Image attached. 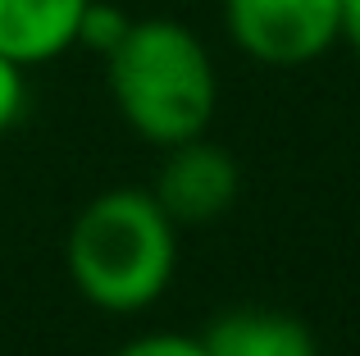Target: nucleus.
<instances>
[{
    "label": "nucleus",
    "mask_w": 360,
    "mask_h": 356,
    "mask_svg": "<svg viewBox=\"0 0 360 356\" xmlns=\"http://www.w3.org/2000/svg\"><path fill=\"white\" fill-rule=\"evenodd\" d=\"M87 0H0V55L14 64H46L78 46Z\"/></svg>",
    "instance_id": "obj_5"
},
{
    "label": "nucleus",
    "mask_w": 360,
    "mask_h": 356,
    "mask_svg": "<svg viewBox=\"0 0 360 356\" xmlns=\"http://www.w3.org/2000/svg\"><path fill=\"white\" fill-rule=\"evenodd\" d=\"M115 356H210L201 338L192 333H169V329H155V333H141V338H128Z\"/></svg>",
    "instance_id": "obj_8"
},
{
    "label": "nucleus",
    "mask_w": 360,
    "mask_h": 356,
    "mask_svg": "<svg viewBox=\"0 0 360 356\" xmlns=\"http://www.w3.org/2000/svg\"><path fill=\"white\" fill-rule=\"evenodd\" d=\"M150 192L174 224H205L233 210L242 192V170L233 151H224L219 142H205L201 133L192 142L165 146V165H160Z\"/></svg>",
    "instance_id": "obj_4"
},
{
    "label": "nucleus",
    "mask_w": 360,
    "mask_h": 356,
    "mask_svg": "<svg viewBox=\"0 0 360 356\" xmlns=\"http://www.w3.org/2000/svg\"><path fill=\"white\" fill-rule=\"evenodd\" d=\"M69 279L96 311L132 315L165 297L178 269V224L146 187L91 196L64 238Z\"/></svg>",
    "instance_id": "obj_1"
},
{
    "label": "nucleus",
    "mask_w": 360,
    "mask_h": 356,
    "mask_svg": "<svg viewBox=\"0 0 360 356\" xmlns=\"http://www.w3.org/2000/svg\"><path fill=\"white\" fill-rule=\"evenodd\" d=\"M229 37L242 55L297 69L342 42V0H224Z\"/></svg>",
    "instance_id": "obj_3"
},
{
    "label": "nucleus",
    "mask_w": 360,
    "mask_h": 356,
    "mask_svg": "<svg viewBox=\"0 0 360 356\" xmlns=\"http://www.w3.org/2000/svg\"><path fill=\"white\" fill-rule=\"evenodd\" d=\"M27 110V78H23V64L5 60L0 55V137L23 119Z\"/></svg>",
    "instance_id": "obj_9"
},
{
    "label": "nucleus",
    "mask_w": 360,
    "mask_h": 356,
    "mask_svg": "<svg viewBox=\"0 0 360 356\" xmlns=\"http://www.w3.org/2000/svg\"><path fill=\"white\" fill-rule=\"evenodd\" d=\"M128 27H132V18L123 14V9L87 0V9H82V18H78V46H87V51H96V55H110L123 37H128Z\"/></svg>",
    "instance_id": "obj_7"
},
{
    "label": "nucleus",
    "mask_w": 360,
    "mask_h": 356,
    "mask_svg": "<svg viewBox=\"0 0 360 356\" xmlns=\"http://www.w3.org/2000/svg\"><path fill=\"white\" fill-rule=\"evenodd\" d=\"M123 124L150 146L192 142L210 128L219 78L205 42L174 18H141L105 55Z\"/></svg>",
    "instance_id": "obj_2"
},
{
    "label": "nucleus",
    "mask_w": 360,
    "mask_h": 356,
    "mask_svg": "<svg viewBox=\"0 0 360 356\" xmlns=\"http://www.w3.org/2000/svg\"><path fill=\"white\" fill-rule=\"evenodd\" d=\"M210 356H319V343L297 315L260 311V306H238L219 315L201 333Z\"/></svg>",
    "instance_id": "obj_6"
},
{
    "label": "nucleus",
    "mask_w": 360,
    "mask_h": 356,
    "mask_svg": "<svg viewBox=\"0 0 360 356\" xmlns=\"http://www.w3.org/2000/svg\"><path fill=\"white\" fill-rule=\"evenodd\" d=\"M342 42L360 55V0H342Z\"/></svg>",
    "instance_id": "obj_10"
}]
</instances>
